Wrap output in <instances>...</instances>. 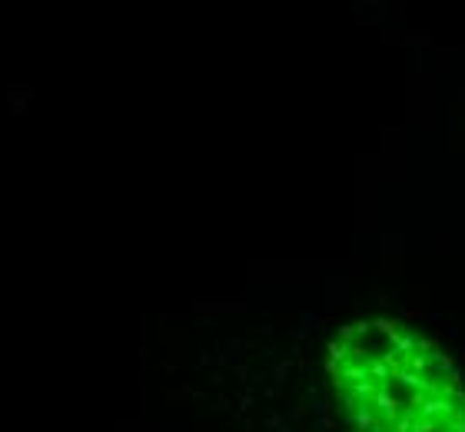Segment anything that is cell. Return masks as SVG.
I'll list each match as a JSON object with an SVG mask.
<instances>
[{
  "label": "cell",
  "mask_w": 465,
  "mask_h": 432,
  "mask_svg": "<svg viewBox=\"0 0 465 432\" xmlns=\"http://www.w3.org/2000/svg\"><path fill=\"white\" fill-rule=\"evenodd\" d=\"M346 432H465L456 363L396 319H359L326 356Z\"/></svg>",
  "instance_id": "obj_1"
}]
</instances>
